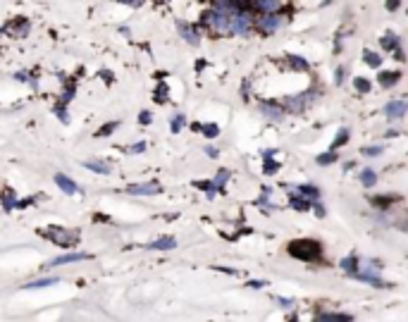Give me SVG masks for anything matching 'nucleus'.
Masks as SVG:
<instances>
[{
  "label": "nucleus",
  "instance_id": "nucleus-1",
  "mask_svg": "<svg viewBox=\"0 0 408 322\" xmlns=\"http://www.w3.org/2000/svg\"><path fill=\"white\" fill-rule=\"evenodd\" d=\"M43 236H48L50 241H55L57 246H74L76 244V232L70 229H62V227H50V229H43Z\"/></svg>",
  "mask_w": 408,
  "mask_h": 322
},
{
  "label": "nucleus",
  "instance_id": "nucleus-2",
  "mask_svg": "<svg viewBox=\"0 0 408 322\" xmlns=\"http://www.w3.org/2000/svg\"><path fill=\"white\" fill-rule=\"evenodd\" d=\"M291 255H296V258H306V260H311V258H317L320 255V246H317L315 241H294L291 246Z\"/></svg>",
  "mask_w": 408,
  "mask_h": 322
},
{
  "label": "nucleus",
  "instance_id": "nucleus-3",
  "mask_svg": "<svg viewBox=\"0 0 408 322\" xmlns=\"http://www.w3.org/2000/svg\"><path fill=\"white\" fill-rule=\"evenodd\" d=\"M251 24H253V17L248 12H234L232 19H229V34H237V36L248 34Z\"/></svg>",
  "mask_w": 408,
  "mask_h": 322
},
{
  "label": "nucleus",
  "instance_id": "nucleus-4",
  "mask_svg": "<svg viewBox=\"0 0 408 322\" xmlns=\"http://www.w3.org/2000/svg\"><path fill=\"white\" fill-rule=\"evenodd\" d=\"M284 26V17H279V15H265L263 19H258V29L263 31V34H275V31H279Z\"/></svg>",
  "mask_w": 408,
  "mask_h": 322
},
{
  "label": "nucleus",
  "instance_id": "nucleus-5",
  "mask_svg": "<svg viewBox=\"0 0 408 322\" xmlns=\"http://www.w3.org/2000/svg\"><path fill=\"white\" fill-rule=\"evenodd\" d=\"M127 194H136V196H150V194H160V186L155 181H146V184H131Z\"/></svg>",
  "mask_w": 408,
  "mask_h": 322
},
{
  "label": "nucleus",
  "instance_id": "nucleus-6",
  "mask_svg": "<svg viewBox=\"0 0 408 322\" xmlns=\"http://www.w3.org/2000/svg\"><path fill=\"white\" fill-rule=\"evenodd\" d=\"M313 98H315V93H313V91H308V93H303V96H294V98H289V100H287V105H289V110H294V112H301V110L308 105Z\"/></svg>",
  "mask_w": 408,
  "mask_h": 322
},
{
  "label": "nucleus",
  "instance_id": "nucleus-7",
  "mask_svg": "<svg viewBox=\"0 0 408 322\" xmlns=\"http://www.w3.org/2000/svg\"><path fill=\"white\" fill-rule=\"evenodd\" d=\"M408 110V103L406 100H391L389 105L384 107V112H387V117L389 120H399V117H404Z\"/></svg>",
  "mask_w": 408,
  "mask_h": 322
},
{
  "label": "nucleus",
  "instance_id": "nucleus-8",
  "mask_svg": "<svg viewBox=\"0 0 408 322\" xmlns=\"http://www.w3.org/2000/svg\"><path fill=\"white\" fill-rule=\"evenodd\" d=\"M251 5L258 12H265V15H272V12L279 10V0H251Z\"/></svg>",
  "mask_w": 408,
  "mask_h": 322
},
{
  "label": "nucleus",
  "instance_id": "nucleus-9",
  "mask_svg": "<svg viewBox=\"0 0 408 322\" xmlns=\"http://www.w3.org/2000/svg\"><path fill=\"white\" fill-rule=\"evenodd\" d=\"M55 184L65 191V194H79L81 189H79V184H74L70 177H65V174H55Z\"/></svg>",
  "mask_w": 408,
  "mask_h": 322
},
{
  "label": "nucleus",
  "instance_id": "nucleus-10",
  "mask_svg": "<svg viewBox=\"0 0 408 322\" xmlns=\"http://www.w3.org/2000/svg\"><path fill=\"white\" fill-rule=\"evenodd\" d=\"M177 29H179V34L184 36L191 46H196V43H198V38H201V36H198V29L189 26V24H184V22H179V24H177Z\"/></svg>",
  "mask_w": 408,
  "mask_h": 322
},
{
  "label": "nucleus",
  "instance_id": "nucleus-11",
  "mask_svg": "<svg viewBox=\"0 0 408 322\" xmlns=\"http://www.w3.org/2000/svg\"><path fill=\"white\" fill-rule=\"evenodd\" d=\"M260 112H263L270 122H282V115H284L277 105H270V103H263V105H260Z\"/></svg>",
  "mask_w": 408,
  "mask_h": 322
},
{
  "label": "nucleus",
  "instance_id": "nucleus-12",
  "mask_svg": "<svg viewBox=\"0 0 408 322\" xmlns=\"http://www.w3.org/2000/svg\"><path fill=\"white\" fill-rule=\"evenodd\" d=\"M5 31H12L15 36H26L29 34V22L26 19H12V24Z\"/></svg>",
  "mask_w": 408,
  "mask_h": 322
},
{
  "label": "nucleus",
  "instance_id": "nucleus-13",
  "mask_svg": "<svg viewBox=\"0 0 408 322\" xmlns=\"http://www.w3.org/2000/svg\"><path fill=\"white\" fill-rule=\"evenodd\" d=\"M89 255L86 253H65V255H60V258H55L50 265H65V263H74V260H86Z\"/></svg>",
  "mask_w": 408,
  "mask_h": 322
},
{
  "label": "nucleus",
  "instance_id": "nucleus-14",
  "mask_svg": "<svg viewBox=\"0 0 408 322\" xmlns=\"http://www.w3.org/2000/svg\"><path fill=\"white\" fill-rule=\"evenodd\" d=\"M84 167H86V170H93V172H98V174H110V165H108V162L86 160L84 162Z\"/></svg>",
  "mask_w": 408,
  "mask_h": 322
},
{
  "label": "nucleus",
  "instance_id": "nucleus-15",
  "mask_svg": "<svg viewBox=\"0 0 408 322\" xmlns=\"http://www.w3.org/2000/svg\"><path fill=\"white\" fill-rule=\"evenodd\" d=\"M177 246V241L172 239V236H165V239H158V241H153L148 248H153V250H169V248H174Z\"/></svg>",
  "mask_w": 408,
  "mask_h": 322
},
{
  "label": "nucleus",
  "instance_id": "nucleus-16",
  "mask_svg": "<svg viewBox=\"0 0 408 322\" xmlns=\"http://www.w3.org/2000/svg\"><path fill=\"white\" fill-rule=\"evenodd\" d=\"M396 79H399V72H384V74H380V84L382 86H394Z\"/></svg>",
  "mask_w": 408,
  "mask_h": 322
},
{
  "label": "nucleus",
  "instance_id": "nucleus-17",
  "mask_svg": "<svg viewBox=\"0 0 408 322\" xmlns=\"http://www.w3.org/2000/svg\"><path fill=\"white\" fill-rule=\"evenodd\" d=\"M272 155H275V153H272V150H265V172H267V174H272V172H277V162H272Z\"/></svg>",
  "mask_w": 408,
  "mask_h": 322
},
{
  "label": "nucleus",
  "instance_id": "nucleus-18",
  "mask_svg": "<svg viewBox=\"0 0 408 322\" xmlns=\"http://www.w3.org/2000/svg\"><path fill=\"white\" fill-rule=\"evenodd\" d=\"M317 320H351V315H339V313H317Z\"/></svg>",
  "mask_w": 408,
  "mask_h": 322
},
{
  "label": "nucleus",
  "instance_id": "nucleus-19",
  "mask_svg": "<svg viewBox=\"0 0 408 322\" xmlns=\"http://www.w3.org/2000/svg\"><path fill=\"white\" fill-rule=\"evenodd\" d=\"M57 284V277H46V279H36L34 284H29L26 289H43V286H53Z\"/></svg>",
  "mask_w": 408,
  "mask_h": 322
},
{
  "label": "nucleus",
  "instance_id": "nucleus-20",
  "mask_svg": "<svg viewBox=\"0 0 408 322\" xmlns=\"http://www.w3.org/2000/svg\"><path fill=\"white\" fill-rule=\"evenodd\" d=\"M360 181H363V186H372V184L377 181V174H375L372 170H363V172H360Z\"/></svg>",
  "mask_w": 408,
  "mask_h": 322
},
{
  "label": "nucleus",
  "instance_id": "nucleus-21",
  "mask_svg": "<svg viewBox=\"0 0 408 322\" xmlns=\"http://www.w3.org/2000/svg\"><path fill=\"white\" fill-rule=\"evenodd\" d=\"M363 60H365L370 67H380V62H382V60H380V55L370 53V50H365V53H363Z\"/></svg>",
  "mask_w": 408,
  "mask_h": 322
},
{
  "label": "nucleus",
  "instance_id": "nucleus-22",
  "mask_svg": "<svg viewBox=\"0 0 408 322\" xmlns=\"http://www.w3.org/2000/svg\"><path fill=\"white\" fill-rule=\"evenodd\" d=\"M341 268L346 270L349 274L356 272V270H358V258H344V260H341Z\"/></svg>",
  "mask_w": 408,
  "mask_h": 322
},
{
  "label": "nucleus",
  "instance_id": "nucleus-23",
  "mask_svg": "<svg viewBox=\"0 0 408 322\" xmlns=\"http://www.w3.org/2000/svg\"><path fill=\"white\" fill-rule=\"evenodd\" d=\"M382 48H387V50H396V36L394 34H387L382 38Z\"/></svg>",
  "mask_w": 408,
  "mask_h": 322
},
{
  "label": "nucleus",
  "instance_id": "nucleus-24",
  "mask_svg": "<svg viewBox=\"0 0 408 322\" xmlns=\"http://www.w3.org/2000/svg\"><path fill=\"white\" fill-rule=\"evenodd\" d=\"M2 205H5V210H10V208H15V205H17V200H15V194H12V191H5V196H2Z\"/></svg>",
  "mask_w": 408,
  "mask_h": 322
},
{
  "label": "nucleus",
  "instance_id": "nucleus-25",
  "mask_svg": "<svg viewBox=\"0 0 408 322\" xmlns=\"http://www.w3.org/2000/svg\"><path fill=\"white\" fill-rule=\"evenodd\" d=\"M184 124H186L184 115H174V120H172V131L177 134V131H179V129H182V126H184Z\"/></svg>",
  "mask_w": 408,
  "mask_h": 322
},
{
  "label": "nucleus",
  "instance_id": "nucleus-26",
  "mask_svg": "<svg viewBox=\"0 0 408 322\" xmlns=\"http://www.w3.org/2000/svg\"><path fill=\"white\" fill-rule=\"evenodd\" d=\"M227 179H229V172H227V170H220V172H217V177H215V186H217V189H222Z\"/></svg>",
  "mask_w": 408,
  "mask_h": 322
},
{
  "label": "nucleus",
  "instance_id": "nucleus-27",
  "mask_svg": "<svg viewBox=\"0 0 408 322\" xmlns=\"http://www.w3.org/2000/svg\"><path fill=\"white\" fill-rule=\"evenodd\" d=\"M201 129H203V134L208 136V139H213V136H217V134H220L217 124H205V126H201Z\"/></svg>",
  "mask_w": 408,
  "mask_h": 322
},
{
  "label": "nucleus",
  "instance_id": "nucleus-28",
  "mask_svg": "<svg viewBox=\"0 0 408 322\" xmlns=\"http://www.w3.org/2000/svg\"><path fill=\"white\" fill-rule=\"evenodd\" d=\"M346 139H349V131H346V129H341V131H339V136H336V141L332 143V148H339V146H344V143H346Z\"/></svg>",
  "mask_w": 408,
  "mask_h": 322
},
{
  "label": "nucleus",
  "instance_id": "nucleus-29",
  "mask_svg": "<svg viewBox=\"0 0 408 322\" xmlns=\"http://www.w3.org/2000/svg\"><path fill=\"white\" fill-rule=\"evenodd\" d=\"M298 191H303L308 198H317V189H315V186H298Z\"/></svg>",
  "mask_w": 408,
  "mask_h": 322
},
{
  "label": "nucleus",
  "instance_id": "nucleus-30",
  "mask_svg": "<svg viewBox=\"0 0 408 322\" xmlns=\"http://www.w3.org/2000/svg\"><path fill=\"white\" fill-rule=\"evenodd\" d=\"M115 129H117V122H108V124L103 126V129H100L96 136H105V134H110V131H115Z\"/></svg>",
  "mask_w": 408,
  "mask_h": 322
},
{
  "label": "nucleus",
  "instance_id": "nucleus-31",
  "mask_svg": "<svg viewBox=\"0 0 408 322\" xmlns=\"http://www.w3.org/2000/svg\"><path fill=\"white\" fill-rule=\"evenodd\" d=\"M291 205L296 210H308V200H301V198H291Z\"/></svg>",
  "mask_w": 408,
  "mask_h": 322
},
{
  "label": "nucleus",
  "instance_id": "nucleus-32",
  "mask_svg": "<svg viewBox=\"0 0 408 322\" xmlns=\"http://www.w3.org/2000/svg\"><path fill=\"white\" fill-rule=\"evenodd\" d=\"M334 160H336V155H334V153H325V155H320V158H317L320 165H330V162H334Z\"/></svg>",
  "mask_w": 408,
  "mask_h": 322
},
{
  "label": "nucleus",
  "instance_id": "nucleus-33",
  "mask_svg": "<svg viewBox=\"0 0 408 322\" xmlns=\"http://www.w3.org/2000/svg\"><path fill=\"white\" fill-rule=\"evenodd\" d=\"M356 89L360 91V93H365V91H370V84L365 79H356Z\"/></svg>",
  "mask_w": 408,
  "mask_h": 322
},
{
  "label": "nucleus",
  "instance_id": "nucleus-34",
  "mask_svg": "<svg viewBox=\"0 0 408 322\" xmlns=\"http://www.w3.org/2000/svg\"><path fill=\"white\" fill-rule=\"evenodd\" d=\"M382 153V146H370V148H363V155H377Z\"/></svg>",
  "mask_w": 408,
  "mask_h": 322
},
{
  "label": "nucleus",
  "instance_id": "nucleus-35",
  "mask_svg": "<svg viewBox=\"0 0 408 322\" xmlns=\"http://www.w3.org/2000/svg\"><path fill=\"white\" fill-rule=\"evenodd\" d=\"M291 65H294L296 70H308V65L303 62V57H291Z\"/></svg>",
  "mask_w": 408,
  "mask_h": 322
},
{
  "label": "nucleus",
  "instance_id": "nucleus-36",
  "mask_svg": "<svg viewBox=\"0 0 408 322\" xmlns=\"http://www.w3.org/2000/svg\"><path fill=\"white\" fill-rule=\"evenodd\" d=\"M167 91H165V86H160V89H158V93H155V100H158V103H165L167 98Z\"/></svg>",
  "mask_w": 408,
  "mask_h": 322
},
{
  "label": "nucleus",
  "instance_id": "nucleus-37",
  "mask_svg": "<svg viewBox=\"0 0 408 322\" xmlns=\"http://www.w3.org/2000/svg\"><path fill=\"white\" fill-rule=\"evenodd\" d=\"M144 150H146V143H144V141H141V143H134V146L129 148V153H144Z\"/></svg>",
  "mask_w": 408,
  "mask_h": 322
},
{
  "label": "nucleus",
  "instance_id": "nucleus-38",
  "mask_svg": "<svg viewBox=\"0 0 408 322\" xmlns=\"http://www.w3.org/2000/svg\"><path fill=\"white\" fill-rule=\"evenodd\" d=\"M139 122H141V124H150V112H146V110H144V112L139 115Z\"/></svg>",
  "mask_w": 408,
  "mask_h": 322
},
{
  "label": "nucleus",
  "instance_id": "nucleus-39",
  "mask_svg": "<svg viewBox=\"0 0 408 322\" xmlns=\"http://www.w3.org/2000/svg\"><path fill=\"white\" fill-rule=\"evenodd\" d=\"M205 153H208V158H217V148H213V146H208Z\"/></svg>",
  "mask_w": 408,
  "mask_h": 322
},
{
  "label": "nucleus",
  "instance_id": "nucleus-40",
  "mask_svg": "<svg viewBox=\"0 0 408 322\" xmlns=\"http://www.w3.org/2000/svg\"><path fill=\"white\" fill-rule=\"evenodd\" d=\"M387 7H389V10H396V7H399V0H387Z\"/></svg>",
  "mask_w": 408,
  "mask_h": 322
},
{
  "label": "nucleus",
  "instance_id": "nucleus-41",
  "mask_svg": "<svg viewBox=\"0 0 408 322\" xmlns=\"http://www.w3.org/2000/svg\"><path fill=\"white\" fill-rule=\"evenodd\" d=\"M344 81V70H336V84H341Z\"/></svg>",
  "mask_w": 408,
  "mask_h": 322
},
{
  "label": "nucleus",
  "instance_id": "nucleus-42",
  "mask_svg": "<svg viewBox=\"0 0 408 322\" xmlns=\"http://www.w3.org/2000/svg\"><path fill=\"white\" fill-rule=\"evenodd\" d=\"M258 286H265V282H263V279H258V282H251V289H258Z\"/></svg>",
  "mask_w": 408,
  "mask_h": 322
},
{
  "label": "nucleus",
  "instance_id": "nucleus-43",
  "mask_svg": "<svg viewBox=\"0 0 408 322\" xmlns=\"http://www.w3.org/2000/svg\"><path fill=\"white\" fill-rule=\"evenodd\" d=\"M315 215H317V217H322V215H325V210H322V205H315Z\"/></svg>",
  "mask_w": 408,
  "mask_h": 322
}]
</instances>
